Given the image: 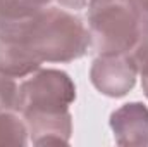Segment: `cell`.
<instances>
[{"instance_id":"6da1fadb","label":"cell","mask_w":148,"mask_h":147,"mask_svg":"<svg viewBox=\"0 0 148 147\" xmlns=\"http://www.w3.org/2000/svg\"><path fill=\"white\" fill-rule=\"evenodd\" d=\"M90 49L88 28L71 12L43 7L19 17H0V73L26 78L41 62H71Z\"/></svg>"},{"instance_id":"7a4b0ae2","label":"cell","mask_w":148,"mask_h":147,"mask_svg":"<svg viewBox=\"0 0 148 147\" xmlns=\"http://www.w3.org/2000/svg\"><path fill=\"white\" fill-rule=\"evenodd\" d=\"M74 99V81L60 69H36L19 83L16 112L23 114L35 146L69 144Z\"/></svg>"},{"instance_id":"3957f363","label":"cell","mask_w":148,"mask_h":147,"mask_svg":"<svg viewBox=\"0 0 148 147\" xmlns=\"http://www.w3.org/2000/svg\"><path fill=\"white\" fill-rule=\"evenodd\" d=\"M88 35L97 55H136L148 42L131 0H90Z\"/></svg>"},{"instance_id":"277c9868","label":"cell","mask_w":148,"mask_h":147,"mask_svg":"<svg viewBox=\"0 0 148 147\" xmlns=\"http://www.w3.org/2000/svg\"><path fill=\"white\" fill-rule=\"evenodd\" d=\"M138 76V62L131 54L98 55L90 69L93 87L107 97H124L133 90Z\"/></svg>"},{"instance_id":"5b68a950","label":"cell","mask_w":148,"mask_h":147,"mask_svg":"<svg viewBox=\"0 0 148 147\" xmlns=\"http://www.w3.org/2000/svg\"><path fill=\"white\" fill-rule=\"evenodd\" d=\"M110 128L119 146H148V107L127 102L110 114Z\"/></svg>"},{"instance_id":"8992f818","label":"cell","mask_w":148,"mask_h":147,"mask_svg":"<svg viewBox=\"0 0 148 147\" xmlns=\"http://www.w3.org/2000/svg\"><path fill=\"white\" fill-rule=\"evenodd\" d=\"M28 126L16 111H0V146H26Z\"/></svg>"},{"instance_id":"52a82bcc","label":"cell","mask_w":148,"mask_h":147,"mask_svg":"<svg viewBox=\"0 0 148 147\" xmlns=\"http://www.w3.org/2000/svg\"><path fill=\"white\" fill-rule=\"evenodd\" d=\"M52 0H0V17H19L48 7Z\"/></svg>"},{"instance_id":"ba28073f","label":"cell","mask_w":148,"mask_h":147,"mask_svg":"<svg viewBox=\"0 0 148 147\" xmlns=\"http://www.w3.org/2000/svg\"><path fill=\"white\" fill-rule=\"evenodd\" d=\"M19 83L16 78L0 73V111H16Z\"/></svg>"},{"instance_id":"9c48e42d","label":"cell","mask_w":148,"mask_h":147,"mask_svg":"<svg viewBox=\"0 0 148 147\" xmlns=\"http://www.w3.org/2000/svg\"><path fill=\"white\" fill-rule=\"evenodd\" d=\"M136 62H138V73L141 74V85L143 92L148 99V42L136 52Z\"/></svg>"},{"instance_id":"30bf717a","label":"cell","mask_w":148,"mask_h":147,"mask_svg":"<svg viewBox=\"0 0 148 147\" xmlns=\"http://www.w3.org/2000/svg\"><path fill=\"white\" fill-rule=\"evenodd\" d=\"M131 2H133V5L138 12L141 28L145 31V37L148 38V0H131Z\"/></svg>"},{"instance_id":"8fae6325","label":"cell","mask_w":148,"mask_h":147,"mask_svg":"<svg viewBox=\"0 0 148 147\" xmlns=\"http://www.w3.org/2000/svg\"><path fill=\"white\" fill-rule=\"evenodd\" d=\"M59 3L69 9H83L90 3V0H59Z\"/></svg>"}]
</instances>
